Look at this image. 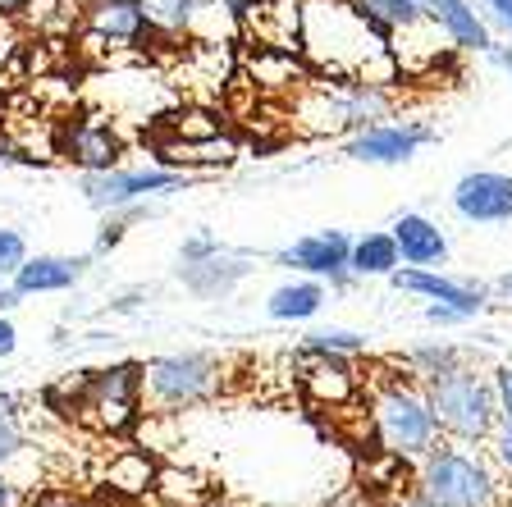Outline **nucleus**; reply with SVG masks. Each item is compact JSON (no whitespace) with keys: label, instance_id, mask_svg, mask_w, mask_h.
I'll return each mask as SVG.
<instances>
[{"label":"nucleus","instance_id":"obj_1","mask_svg":"<svg viewBox=\"0 0 512 507\" xmlns=\"http://www.w3.org/2000/svg\"><path fill=\"white\" fill-rule=\"evenodd\" d=\"M298 55L320 78L366 87H394L403 78V64L357 0H302Z\"/></svg>","mask_w":512,"mask_h":507},{"label":"nucleus","instance_id":"obj_2","mask_svg":"<svg viewBox=\"0 0 512 507\" xmlns=\"http://www.w3.org/2000/svg\"><path fill=\"white\" fill-rule=\"evenodd\" d=\"M416 489L439 507H508L512 480L499 471L485 444L467 439H439L416 462Z\"/></svg>","mask_w":512,"mask_h":507},{"label":"nucleus","instance_id":"obj_3","mask_svg":"<svg viewBox=\"0 0 512 507\" xmlns=\"http://www.w3.org/2000/svg\"><path fill=\"white\" fill-rule=\"evenodd\" d=\"M435 407V421L444 439H467V444H485L499 425V393H494V375H480L467 357L458 366L439 370L430 380H421Z\"/></svg>","mask_w":512,"mask_h":507},{"label":"nucleus","instance_id":"obj_4","mask_svg":"<svg viewBox=\"0 0 512 507\" xmlns=\"http://www.w3.org/2000/svg\"><path fill=\"white\" fill-rule=\"evenodd\" d=\"M371 425H375L380 448L389 457H398V462H421L444 439V430L435 421V407H430V393L421 380L380 384L371 398Z\"/></svg>","mask_w":512,"mask_h":507},{"label":"nucleus","instance_id":"obj_5","mask_svg":"<svg viewBox=\"0 0 512 507\" xmlns=\"http://www.w3.org/2000/svg\"><path fill=\"white\" fill-rule=\"evenodd\" d=\"M220 389V366L206 352H170L142 366V407L156 416L202 407Z\"/></svg>","mask_w":512,"mask_h":507},{"label":"nucleus","instance_id":"obj_6","mask_svg":"<svg viewBox=\"0 0 512 507\" xmlns=\"http://www.w3.org/2000/svg\"><path fill=\"white\" fill-rule=\"evenodd\" d=\"M142 412V366L138 361H119L110 370H92L78 384V416L96 430H128Z\"/></svg>","mask_w":512,"mask_h":507},{"label":"nucleus","instance_id":"obj_7","mask_svg":"<svg viewBox=\"0 0 512 507\" xmlns=\"http://www.w3.org/2000/svg\"><path fill=\"white\" fill-rule=\"evenodd\" d=\"M188 188V174L174 165H142V169H92L78 179V192L92 201L96 211H119V206H133V201H151L165 197V192Z\"/></svg>","mask_w":512,"mask_h":507},{"label":"nucleus","instance_id":"obj_8","mask_svg":"<svg viewBox=\"0 0 512 507\" xmlns=\"http://www.w3.org/2000/svg\"><path fill=\"white\" fill-rule=\"evenodd\" d=\"M426 142H435L426 124H366L343 142V156L357 165H407Z\"/></svg>","mask_w":512,"mask_h":507},{"label":"nucleus","instance_id":"obj_9","mask_svg":"<svg viewBox=\"0 0 512 507\" xmlns=\"http://www.w3.org/2000/svg\"><path fill=\"white\" fill-rule=\"evenodd\" d=\"M348 252H352L348 233L325 229V233H307V238H298L293 247H284L279 265H293V270H302V275H311V279H325L330 288H348L352 279H357L348 265Z\"/></svg>","mask_w":512,"mask_h":507},{"label":"nucleus","instance_id":"obj_10","mask_svg":"<svg viewBox=\"0 0 512 507\" xmlns=\"http://www.w3.org/2000/svg\"><path fill=\"white\" fill-rule=\"evenodd\" d=\"M453 211L467 224H508L512 220V174L471 169L453 188Z\"/></svg>","mask_w":512,"mask_h":507},{"label":"nucleus","instance_id":"obj_11","mask_svg":"<svg viewBox=\"0 0 512 507\" xmlns=\"http://www.w3.org/2000/svg\"><path fill=\"white\" fill-rule=\"evenodd\" d=\"M394 288L398 293H416L426 302H439V307H453L462 311L467 320H476L485 311V293L476 284H462V279H448L439 270H426V265H407V270H394Z\"/></svg>","mask_w":512,"mask_h":507},{"label":"nucleus","instance_id":"obj_12","mask_svg":"<svg viewBox=\"0 0 512 507\" xmlns=\"http://www.w3.org/2000/svg\"><path fill=\"white\" fill-rule=\"evenodd\" d=\"M83 23L96 42H110V46H147L151 42V28H147V19H142L138 0H92L83 10Z\"/></svg>","mask_w":512,"mask_h":507},{"label":"nucleus","instance_id":"obj_13","mask_svg":"<svg viewBox=\"0 0 512 507\" xmlns=\"http://www.w3.org/2000/svg\"><path fill=\"white\" fill-rule=\"evenodd\" d=\"M389 233H394L398 252H403V265H426V270H435V265L448 261V238H444V229H439L430 215L403 211Z\"/></svg>","mask_w":512,"mask_h":507},{"label":"nucleus","instance_id":"obj_14","mask_svg":"<svg viewBox=\"0 0 512 507\" xmlns=\"http://www.w3.org/2000/svg\"><path fill=\"white\" fill-rule=\"evenodd\" d=\"M64 156L74 160L83 174H92V169L119 165L124 142H119V133L106 124V119H83V124H74L69 133H64Z\"/></svg>","mask_w":512,"mask_h":507},{"label":"nucleus","instance_id":"obj_15","mask_svg":"<svg viewBox=\"0 0 512 507\" xmlns=\"http://www.w3.org/2000/svg\"><path fill=\"white\" fill-rule=\"evenodd\" d=\"M426 14L448 32L453 51H494V37H490V23L476 14L471 0H421Z\"/></svg>","mask_w":512,"mask_h":507},{"label":"nucleus","instance_id":"obj_16","mask_svg":"<svg viewBox=\"0 0 512 507\" xmlns=\"http://www.w3.org/2000/svg\"><path fill=\"white\" fill-rule=\"evenodd\" d=\"M87 261L83 256H28L10 275V284L19 288L23 297H37V293H64L83 279Z\"/></svg>","mask_w":512,"mask_h":507},{"label":"nucleus","instance_id":"obj_17","mask_svg":"<svg viewBox=\"0 0 512 507\" xmlns=\"http://www.w3.org/2000/svg\"><path fill=\"white\" fill-rule=\"evenodd\" d=\"M238 19L252 23L256 42H261V46H284V51H298L302 0H256L252 10H243Z\"/></svg>","mask_w":512,"mask_h":507},{"label":"nucleus","instance_id":"obj_18","mask_svg":"<svg viewBox=\"0 0 512 507\" xmlns=\"http://www.w3.org/2000/svg\"><path fill=\"white\" fill-rule=\"evenodd\" d=\"M348 265L357 279H389L403 265V252H398L394 233H362V238H352Z\"/></svg>","mask_w":512,"mask_h":507},{"label":"nucleus","instance_id":"obj_19","mask_svg":"<svg viewBox=\"0 0 512 507\" xmlns=\"http://www.w3.org/2000/svg\"><path fill=\"white\" fill-rule=\"evenodd\" d=\"M320 307H325V279H293V284H279L275 293H270L266 311L270 320H311L320 316Z\"/></svg>","mask_w":512,"mask_h":507},{"label":"nucleus","instance_id":"obj_20","mask_svg":"<svg viewBox=\"0 0 512 507\" xmlns=\"http://www.w3.org/2000/svg\"><path fill=\"white\" fill-rule=\"evenodd\" d=\"M106 489L110 494H124V498H142L156 489V462L138 448H124L119 457H110L106 466Z\"/></svg>","mask_w":512,"mask_h":507},{"label":"nucleus","instance_id":"obj_21","mask_svg":"<svg viewBox=\"0 0 512 507\" xmlns=\"http://www.w3.org/2000/svg\"><path fill=\"white\" fill-rule=\"evenodd\" d=\"M352 389H357V375H352L348 357H311L307 393L316 402H330V407H339V402L352 398Z\"/></svg>","mask_w":512,"mask_h":507},{"label":"nucleus","instance_id":"obj_22","mask_svg":"<svg viewBox=\"0 0 512 507\" xmlns=\"http://www.w3.org/2000/svg\"><path fill=\"white\" fill-rule=\"evenodd\" d=\"M357 5H362L366 19L384 32V42H389L394 32H403V28L426 19V5H421V0H357Z\"/></svg>","mask_w":512,"mask_h":507},{"label":"nucleus","instance_id":"obj_23","mask_svg":"<svg viewBox=\"0 0 512 507\" xmlns=\"http://www.w3.org/2000/svg\"><path fill=\"white\" fill-rule=\"evenodd\" d=\"M366 348L362 334H352V329H311L302 338V357H357Z\"/></svg>","mask_w":512,"mask_h":507},{"label":"nucleus","instance_id":"obj_24","mask_svg":"<svg viewBox=\"0 0 512 507\" xmlns=\"http://www.w3.org/2000/svg\"><path fill=\"white\" fill-rule=\"evenodd\" d=\"M14 19H19L23 32H42V37H46V32H64V28H69V23H74V14L64 10V0H23Z\"/></svg>","mask_w":512,"mask_h":507},{"label":"nucleus","instance_id":"obj_25","mask_svg":"<svg viewBox=\"0 0 512 507\" xmlns=\"http://www.w3.org/2000/svg\"><path fill=\"white\" fill-rule=\"evenodd\" d=\"M156 494L165 507H202L206 489L197 476H183V471H156Z\"/></svg>","mask_w":512,"mask_h":507},{"label":"nucleus","instance_id":"obj_26","mask_svg":"<svg viewBox=\"0 0 512 507\" xmlns=\"http://www.w3.org/2000/svg\"><path fill=\"white\" fill-rule=\"evenodd\" d=\"M19 462H28V444H23V430L14 425V416L5 412V398H0V471H5L14 485H23Z\"/></svg>","mask_w":512,"mask_h":507},{"label":"nucleus","instance_id":"obj_27","mask_svg":"<svg viewBox=\"0 0 512 507\" xmlns=\"http://www.w3.org/2000/svg\"><path fill=\"white\" fill-rule=\"evenodd\" d=\"M458 361H462L458 348H416L412 352L416 380H430V375H439V370H448V366H458Z\"/></svg>","mask_w":512,"mask_h":507},{"label":"nucleus","instance_id":"obj_28","mask_svg":"<svg viewBox=\"0 0 512 507\" xmlns=\"http://www.w3.org/2000/svg\"><path fill=\"white\" fill-rule=\"evenodd\" d=\"M28 261V238L19 229H0V279H10Z\"/></svg>","mask_w":512,"mask_h":507},{"label":"nucleus","instance_id":"obj_29","mask_svg":"<svg viewBox=\"0 0 512 507\" xmlns=\"http://www.w3.org/2000/svg\"><path fill=\"white\" fill-rule=\"evenodd\" d=\"M19 46H23V28H19V19H14V14H0V74H5V69L14 64Z\"/></svg>","mask_w":512,"mask_h":507},{"label":"nucleus","instance_id":"obj_30","mask_svg":"<svg viewBox=\"0 0 512 507\" xmlns=\"http://www.w3.org/2000/svg\"><path fill=\"white\" fill-rule=\"evenodd\" d=\"M485 448H490V457L499 462V471L512 480V430L508 425H494V434L485 439Z\"/></svg>","mask_w":512,"mask_h":507},{"label":"nucleus","instance_id":"obj_31","mask_svg":"<svg viewBox=\"0 0 512 507\" xmlns=\"http://www.w3.org/2000/svg\"><path fill=\"white\" fill-rule=\"evenodd\" d=\"M494 393H499V425L512 430V366L494 370Z\"/></svg>","mask_w":512,"mask_h":507},{"label":"nucleus","instance_id":"obj_32","mask_svg":"<svg viewBox=\"0 0 512 507\" xmlns=\"http://www.w3.org/2000/svg\"><path fill=\"white\" fill-rule=\"evenodd\" d=\"M124 233H128V220L110 211V220L101 224V238H96V252H110V247H119V243H124Z\"/></svg>","mask_w":512,"mask_h":507},{"label":"nucleus","instance_id":"obj_33","mask_svg":"<svg viewBox=\"0 0 512 507\" xmlns=\"http://www.w3.org/2000/svg\"><path fill=\"white\" fill-rule=\"evenodd\" d=\"M28 507H101V503H92V498H83V494H64V489H55V494L32 498Z\"/></svg>","mask_w":512,"mask_h":507},{"label":"nucleus","instance_id":"obj_34","mask_svg":"<svg viewBox=\"0 0 512 507\" xmlns=\"http://www.w3.org/2000/svg\"><path fill=\"white\" fill-rule=\"evenodd\" d=\"M220 252V243H215V238H192V243H183V265H197V261H206V256H215Z\"/></svg>","mask_w":512,"mask_h":507},{"label":"nucleus","instance_id":"obj_35","mask_svg":"<svg viewBox=\"0 0 512 507\" xmlns=\"http://www.w3.org/2000/svg\"><path fill=\"white\" fill-rule=\"evenodd\" d=\"M32 498H28V489L23 485H14L5 471H0V507H28Z\"/></svg>","mask_w":512,"mask_h":507},{"label":"nucleus","instance_id":"obj_36","mask_svg":"<svg viewBox=\"0 0 512 507\" xmlns=\"http://www.w3.org/2000/svg\"><path fill=\"white\" fill-rule=\"evenodd\" d=\"M426 320H430V325H439V329H448V325H467V316H462V311L439 307V302H430V307H426Z\"/></svg>","mask_w":512,"mask_h":507},{"label":"nucleus","instance_id":"obj_37","mask_svg":"<svg viewBox=\"0 0 512 507\" xmlns=\"http://www.w3.org/2000/svg\"><path fill=\"white\" fill-rule=\"evenodd\" d=\"M485 10H490L494 28H503L512 37V0H485Z\"/></svg>","mask_w":512,"mask_h":507},{"label":"nucleus","instance_id":"obj_38","mask_svg":"<svg viewBox=\"0 0 512 507\" xmlns=\"http://www.w3.org/2000/svg\"><path fill=\"white\" fill-rule=\"evenodd\" d=\"M14 348H19V329H14V320L0 311V357H14Z\"/></svg>","mask_w":512,"mask_h":507},{"label":"nucleus","instance_id":"obj_39","mask_svg":"<svg viewBox=\"0 0 512 507\" xmlns=\"http://www.w3.org/2000/svg\"><path fill=\"white\" fill-rule=\"evenodd\" d=\"M394 507H439V503H435V498H426L421 489H412V494H403Z\"/></svg>","mask_w":512,"mask_h":507},{"label":"nucleus","instance_id":"obj_40","mask_svg":"<svg viewBox=\"0 0 512 507\" xmlns=\"http://www.w3.org/2000/svg\"><path fill=\"white\" fill-rule=\"evenodd\" d=\"M19 302H23V293H19V288H0V311H14V307H19Z\"/></svg>","mask_w":512,"mask_h":507},{"label":"nucleus","instance_id":"obj_41","mask_svg":"<svg viewBox=\"0 0 512 507\" xmlns=\"http://www.w3.org/2000/svg\"><path fill=\"white\" fill-rule=\"evenodd\" d=\"M494 293H503V297H512V275H499V279H494Z\"/></svg>","mask_w":512,"mask_h":507},{"label":"nucleus","instance_id":"obj_42","mask_svg":"<svg viewBox=\"0 0 512 507\" xmlns=\"http://www.w3.org/2000/svg\"><path fill=\"white\" fill-rule=\"evenodd\" d=\"M490 55H494V60H499V64H503V69H508V74H512V51H499V46H494V51H490Z\"/></svg>","mask_w":512,"mask_h":507},{"label":"nucleus","instance_id":"obj_43","mask_svg":"<svg viewBox=\"0 0 512 507\" xmlns=\"http://www.w3.org/2000/svg\"><path fill=\"white\" fill-rule=\"evenodd\" d=\"M23 0H0V14H19Z\"/></svg>","mask_w":512,"mask_h":507}]
</instances>
